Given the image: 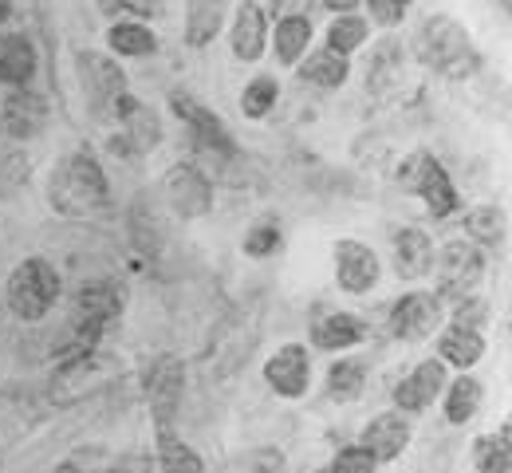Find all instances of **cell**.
I'll use <instances>...</instances> for the list:
<instances>
[{"label": "cell", "instance_id": "cell-6", "mask_svg": "<svg viewBox=\"0 0 512 473\" xmlns=\"http://www.w3.org/2000/svg\"><path fill=\"white\" fill-rule=\"evenodd\" d=\"M170 107H174V115L190 127V146L193 154H237V146H233V135L225 131V123L213 115V111H205L193 95L186 91H174L170 95Z\"/></svg>", "mask_w": 512, "mask_h": 473}, {"label": "cell", "instance_id": "cell-40", "mask_svg": "<svg viewBox=\"0 0 512 473\" xmlns=\"http://www.w3.org/2000/svg\"><path fill=\"white\" fill-rule=\"evenodd\" d=\"M316 8V0H272V16L288 20V16H308Z\"/></svg>", "mask_w": 512, "mask_h": 473}, {"label": "cell", "instance_id": "cell-32", "mask_svg": "<svg viewBox=\"0 0 512 473\" xmlns=\"http://www.w3.org/2000/svg\"><path fill=\"white\" fill-rule=\"evenodd\" d=\"M481 395H485V387H481L477 379L461 375L446 395V418L449 422H469V418L477 414V406H481Z\"/></svg>", "mask_w": 512, "mask_h": 473}, {"label": "cell", "instance_id": "cell-1", "mask_svg": "<svg viewBox=\"0 0 512 473\" xmlns=\"http://www.w3.org/2000/svg\"><path fill=\"white\" fill-rule=\"evenodd\" d=\"M414 56L446 79H469L481 68V56L469 40V32L453 16H430L414 36Z\"/></svg>", "mask_w": 512, "mask_h": 473}, {"label": "cell", "instance_id": "cell-27", "mask_svg": "<svg viewBox=\"0 0 512 473\" xmlns=\"http://www.w3.org/2000/svg\"><path fill=\"white\" fill-rule=\"evenodd\" d=\"M308 44H312V20L308 16H288L276 24V60L280 64H300Z\"/></svg>", "mask_w": 512, "mask_h": 473}, {"label": "cell", "instance_id": "cell-18", "mask_svg": "<svg viewBox=\"0 0 512 473\" xmlns=\"http://www.w3.org/2000/svg\"><path fill=\"white\" fill-rule=\"evenodd\" d=\"M410 446V422L402 414H379L367 430H363V450L375 462H390Z\"/></svg>", "mask_w": 512, "mask_h": 473}, {"label": "cell", "instance_id": "cell-2", "mask_svg": "<svg viewBox=\"0 0 512 473\" xmlns=\"http://www.w3.org/2000/svg\"><path fill=\"white\" fill-rule=\"evenodd\" d=\"M107 202H111V190L95 154L79 150L60 162V170L52 174V205L60 213H95Z\"/></svg>", "mask_w": 512, "mask_h": 473}, {"label": "cell", "instance_id": "cell-11", "mask_svg": "<svg viewBox=\"0 0 512 473\" xmlns=\"http://www.w3.org/2000/svg\"><path fill=\"white\" fill-rule=\"evenodd\" d=\"M438 320H442V308H438V300L426 296V292H410V296H402V300L390 308V332L398 339H410V343L430 336V332L438 328Z\"/></svg>", "mask_w": 512, "mask_h": 473}, {"label": "cell", "instance_id": "cell-14", "mask_svg": "<svg viewBox=\"0 0 512 473\" xmlns=\"http://www.w3.org/2000/svg\"><path fill=\"white\" fill-rule=\"evenodd\" d=\"M119 312H123V288H119L115 280H87V284L75 292V320H79V324L107 328Z\"/></svg>", "mask_w": 512, "mask_h": 473}, {"label": "cell", "instance_id": "cell-22", "mask_svg": "<svg viewBox=\"0 0 512 473\" xmlns=\"http://www.w3.org/2000/svg\"><path fill=\"white\" fill-rule=\"evenodd\" d=\"M36 75V48L24 32H8L0 36V83L24 87Z\"/></svg>", "mask_w": 512, "mask_h": 473}, {"label": "cell", "instance_id": "cell-41", "mask_svg": "<svg viewBox=\"0 0 512 473\" xmlns=\"http://www.w3.org/2000/svg\"><path fill=\"white\" fill-rule=\"evenodd\" d=\"M481 316H485V304H481V300H469V304L457 308V324H461V328H473V332H477V320H481Z\"/></svg>", "mask_w": 512, "mask_h": 473}, {"label": "cell", "instance_id": "cell-5", "mask_svg": "<svg viewBox=\"0 0 512 473\" xmlns=\"http://www.w3.org/2000/svg\"><path fill=\"white\" fill-rule=\"evenodd\" d=\"M398 186H402L406 194H418L422 202L430 205L434 217H449V213L461 205L453 182H449L446 166H442L434 154H426V150L410 154V158L398 166Z\"/></svg>", "mask_w": 512, "mask_h": 473}, {"label": "cell", "instance_id": "cell-8", "mask_svg": "<svg viewBox=\"0 0 512 473\" xmlns=\"http://www.w3.org/2000/svg\"><path fill=\"white\" fill-rule=\"evenodd\" d=\"M182 387H186V371L174 355H162L150 375H146V391H150V410H154V422H158V434L174 426L178 418V406H182Z\"/></svg>", "mask_w": 512, "mask_h": 473}, {"label": "cell", "instance_id": "cell-43", "mask_svg": "<svg viewBox=\"0 0 512 473\" xmlns=\"http://www.w3.org/2000/svg\"><path fill=\"white\" fill-rule=\"evenodd\" d=\"M107 473H154V466H150V458H123L115 470Z\"/></svg>", "mask_w": 512, "mask_h": 473}, {"label": "cell", "instance_id": "cell-21", "mask_svg": "<svg viewBox=\"0 0 512 473\" xmlns=\"http://www.w3.org/2000/svg\"><path fill=\"white\" fill-rule=\"evenodd\" d=\"M434 265V241L422 229H398L394 233V272L402 280H418Z\"/></svg>", "mask_w": 512, "mask_h": 473}, {"label": "cell", "instance_id": "cell-33", "mask_svg": "<svg viewBox=\"0 0 512 473\" xmlns=\"http://www.w3.org/2000/svg\"><path fill=\"white\" fill-rule=\"evenodd\" d=\"M367 20L363 16H339L331 28H327V52H335V56H351L355 48H363V40H367Z\"/></svg>", "mask_w": 512, "mask_h": 473}, {"label": "cell", "instance_id": "cell-4", "mask_svg": "<svg viewBox=\"0 0 512 473\" xmlns=\"http://www.w3.org/2000/svg\"><path fill=\"white\" fill-rule=\"evenodd\" d=\"M60 300V272L44 257L20 261L8 276V308L20 320H44Z\"/></svg>", "mask_w": 512, "mask_h": 473}, {"label": "cell", "instance_id": "cell-20", "mask_svg": "<svg viewBox=\"0 0 512 473\" xmlns=\"http://www.w3.org/2000/svg\"><path fill=\"white\" fill-rule=\"evenodd\" d=\"M402 75H406V56H402V44L398 40H383L367 64V91L371 95H394L402 91Z\"/></svg>", "mask_w": 512, "mask_h": 473}, {"label": "cell", "instance_id": "cell-45", "mask_svg": "<svg viewBox=\"0 0 512 473\" xmlns=\"http://www.w3.org/2000/svg\"><path fill=\"white\" fill-rule=\"evenodd\" d=\"M12 16V0H0V24Z\"/></svg>", "mask_w": 512, "mask_h": 473}, {"label": "cell", "instance_id": "cell-35", "mask_svg": "<svg viewBox=\"0 0 512 473\" xmlns=\"http://www.w3.org/2000/svg\"><path fill=\"white\" fill-rule=\"evenodd\" d=\"M107 44H111L119 56H150V52L158 48V40H154V32H150L146 24H115V28L107 32Z\"/></svg>", "mask_w": 512, "mask_h": 473}, {"label": "cell", "instance_id": "cell-3", "mask_svg": "<svg viewBox=\"0 0 512 473\" xmlns=\"http://www.w3.org/2000/svg\"><path fill=\"white\" fill-rule=\"evenodd\" d=\"M119 375H123V363L115 355H103V351L91 347V351H83L75 359H64L56 367L48 391H52V403L56 406H75L83 403V399H91V395H99V391H107Z\"/></svg>", "mask_w": 512, "mask_h": 473}, {"label": "cell", "instance_id": "cell-29", "mask_svg": "<svg viewBox=\"0 0 512 473\" xmlns=\"http://www.w3.org/2000/svg\"><path fill=\"white\" fill-rule=\"evenodd\" d=\"M363 383H367V363H363V359H339V363H331V371H327V395H331V399L351 403V399L363 395Z\"/></svg>", "mask_w": 512, "mask_h": 473}, {"label": "cell", "instance_id": "cell-19", "mask_svg": "<svg viewBox=\"0 0 512 473\" xmlns=\"http://www.w3.org/2000/svg\"><path fill=\"white\" fill-rule=\"evenodd\" d=\"M264 44H268V20L260 12V4L253 0H241L237 8V20H233V56L253 64L264 56Z\"/></svg>", "mask_w": 512, "mask_h": 473}, {"label": "cell", "instance_id": "cell-44", "mask_svg": "<svg viewBox=\"0 0 512 473\" xmlns=\"http://www.w3.org/2000/svg\"><path fill=\"white\" fill-rule=\"evenodd\" d=\"M323 8H331V12H339V16H351V12L359 8V0H323Z\"/></svg>", "mask_w": 512, "mask_h": 473}, {"label": "cell", "instance_id": "cell-42", "mask_svg": "<svg viewBox=\"0 0 512 473\" xmlns=\"http://www.w3.org/2000/svg\"><path fill=\"white\" fill-rule=\"evenodd\" d=\"M119 8H127L134 16H162V0H119Z\"/></svg>", "mask_w": 512, "mask_h": 473}, {"label": "cell", "instance_id": "cell-39", "mask_svg": "<svg viewBox=\"0 0 512 473\" xmlns=\"http://www.w3.org/2000/svg\"><path fill=\"white\" fill-rule=\"evenodd\" d=\"M371 4V16L383 24V28H394L398 20H402V4H394V0H367Z\"/></svg>", "mask_w": 512, "mask_h": 473}, {"label": "cell", "instance_id": "cell-28", "mask_svg": "<svg viewBox=\"0 0 512 473\" xmlns=\"http://www.w3.org/2000/svg\"><path fill=\"white\" fill-rule=\"evenodd\" d=\"M347 75H351L347 56H335V52H327V48L316 52V56H308V60L300 64V79H304V83H316V87H343Z\"/></svg>", "mask_w": 512, "mask_h": 473}, {"label": "cell", "instance_id": "cell-30", "mask_svg": "<svg viewBox=\"0 0 512 473\" xmlns=\"http://www.w3.org/2000/svg\"><path fill=\"white\" fill-rule=\"evenodd\" d=\"M473 466H477V473H509L512 470L509 422H505L501 438H497V434H485V438L473 442Z\"/></svg>", "mask_w": 512, "mask_h": 473}, {"label": "cell", "instance_id": "cell-24", "mask_svg": "<svg viewBox=\"0 0 512 473\" xmlns=\"http://www.w3.org/2000/svg\"><path fill=\"white\" fill-rule=\"evenodd\" d=\"M225 8L229 0H186V44L190 48L213 44V36L225 24Z\"/></svg>", "mask_w": 512, "mask_h": 473}, {"label": "cell", "instance_id": "cell-9", "mask_svg": "<svg viewBox=\"0 0 512 473\" xmlns=\"http://www.w3.org/2000/svg\"><path fill=\"white\" fill-rule=\"evenodd\" d=\"M166 202L174 205L178 217H201L209 213L213 205V182L201 174V166L193 162H178L170 174H166Z\"/></svg>", "mask_w": 512, "mask_h": 473}, {"label": "cell", "instance_id": "cell-12", "mask_svg": "<svg viewBox=\"0 0 512 473\" xmlns=\"http://www.w3.org/2000/svg\"><path fill=\"white\" fill-rule=\"evenodd\" d=\"M75 68L83 75V91L99 103V107H111L119 95H127V75L115 60L99 56V52H79L75 56Z\"/></svg>", "mask_w": 512, "mask_h": 473}, {"label": "cell", "instance_id": "cell-37", "mask_svg": "<svg viewBox=\"0 0 512 473\" xmlns=\"http://www.w3.org/2000/svg\"><path fill=\"white\" fill-rule=\"evenodd\" d=\"M276 249H280V225L276 221H260V225L249 229V237H245V253L249 257H268Z\"/></svg>", "mask_w": 512, "mask_h": 473}, {"label": "cell", "instance_id": "cell-36", "mask_svg": "<svg viewBox=\"0 0 512 473\" xmlns=\"http://www.w3.org/2000/svg\"><path fill=\"white\" fill-rule=\"evenodd\" d=\"M276 95H280L276 79H272V75H260V79H253V83L245 87V95H241V111H245L249 119H264V115L272 111Z\"/></svg>", "mask_w": 512, "mask_h": 473}, {"label": "cell", "instance_id": "cell-23", "mask_svg": "<svg viewBox=\"0 0 512 473\" xmlns=\"http://www.w3.org/2000/svg\"><path fill=\"white\" fill-rule=\"evenodd\" d=\"M36 418H40V410H36V403H32L28 395H20V391H0V450L16 446V442L36 426Z\"/></svg>", "mask_w": 512, "mask_h": 473}, {"label": "cell", "instance_id": "cell-34", "mask_svg": "<svg viewBox=\"0 0 512 473\" xmlns=\"http://www.w3.org/2000/svg\"><path fill=\"white\" fill-rule=\"evenodd\" d=\"M465 233L485 241V245H501L505 241V209L501 205H477L465 217Z\"/></svg>", "mask_w": 512, "mask_h": 473}, {"label": "cell", "instance_id": "cell-7", "mask_svg": "<svg viewBox=\"0 0 512 473\" xmlns=\"http://www.w3.org/2000/svg\"><path fill=\"white\" fill-rule=\"evenodd\" d=\"M485 272V257L469 241H449L438 257V292L446 300H465Z\"/></svg>", "mask_w": 512, "mask_h": 473}, {"label": "cell", "instance_id": "cell-17", "mask_svg": "<svg viewBox=\"0 0 512 473\" xmlns=\"http://www.w3.org/2000/svg\"><path fill=\"white\" fill-rule=\"evenodd\" d=\"M48 123V103L36 91H12L4 99V131L12 138H36Z\"/></svg>", "mask_w": 512, "mask_h": 473}, {"label": "cell", "instance_id": "cell-31", "mask_svg": "<svg viewBox=\"0 0 512 473\" xmlns=\"http://www.w3.org/2000/svg\"><path fill=\"white\" fill-rule=\"evenodd\" d=\"M158 462L166 473H205L201 458L193 454V446H186L182 438H174L170 430L158 434Z\"/></svg>", "mask_w": 512, "mask_h": 473}, {"label": "cell", "instance_id": "cell-16", "mask_svg": "<svg viewBox=\"0 0 512 473\" xmlns=\"http://www.w3.org/2000/svg\"><path fill=\"white\" fill-rule=\"evenodd\" d=\"M442 387H446V363L426 359V363H418V371L410 379H402L394 387V403H398V410H426Z\"/></svg>", "mask_w": 512, "mask_h": 473}, {"label": "cell", "instance_id": "cell-46", "mask_svg": "<svg viewBox=\"0 0 512 473\" xmlns=\"http://www.w3.org/2000/svg\"><path fill=\"white\" fill-rule=\"evenodd\" d=\"M394 4H402V8H406V4H410V0H394Z\"/></svg>", "mask_w": 512, "mask_h": 473}, {"label": "cell", "instance_id": "cell-13", "mask_svg": "<svg viewBox=\"0 0 512 473\" xmlns=\"http://www.w3.org/2000/svg\"><path fill=\"white\" fill-rule=\"evenodd\" d=\"M335 276L347 292H371L379 284V257L359 245V241H339L335 245Z\"/></svg>", "mask_w": 512, "mask_h": 473}, {"label": "cell", "instance_id": "cell-15", "mask_svg": "<svg viewBox=\"0 0 512 473\" xmlns=\"http://www.w3.org/2000/svg\"><path fill=\"white\" fill-rule=\"evenodd\" d=\"M111 111H115L119 123L127 127V135L119 138V142H130V150H154V146L162 142V123H158V115H154L150 107H142L134 95H119V99L111 103Z\"/></svg>", "mask_w": 512, "mask_h": 473}, {"label": "cell", "instance_id": "cell-10", "mask_svg": "<svg viewBox=\"0 0 512 473\" xmlns=\"http://www.w3.org/2000/svg\"><path fill=\"white\" fill-rule=\"evenodd\" d=\"M264 379L276 395L284 399H300L312 383V363H308V351L300 343H284L268 363H264Z\"/></svg>", "mask_w": 512, "mask_h": 473}, {"label": "cell", "instance_id": "cell-25", "mask_svg": "<svg viewBox=\"0 0 512 473\" xmlns=\"http://www.w3.org/2000/svg\"><path fill=\"white\" fill-rule=\"evenodd\" d=\"M363 339H367V324L351 312H335V316H327L312 328V343L320 351H343V347H355Z\"/></svg>", "mask_w": 512, "mask_h": 473}, {"label": "cell", "instance_id": "cell-26", "mask_svg": "<svg viewBox=\"0 0 512 473\" xmlns=\"http://www.w3.org/2000/svg\"><path fill=\"white\" fill-rule=\"evenodd\" d=\"M438 355H442V363H453V367H473L481 355H485V339L481 332H473V328H461V324H453L446 336L438 339Z\"/></svg>", "mask_w": 512, "mask_h": 473}, {"label": "cell", "instance_id": "cell-38", "mask_svg": "<svg viewBox=\"0 0 512 473\" xmlns=\"http://www.w3.org/2000/svg\"><path fill=\"white\" fill-rule=\"evenodd\" d=\"M331 473H375V458H371L363 446L339 450V458L331 462Z\"/></svg>", "mask_w": 512, "mask_h": 473}]
</instances>
